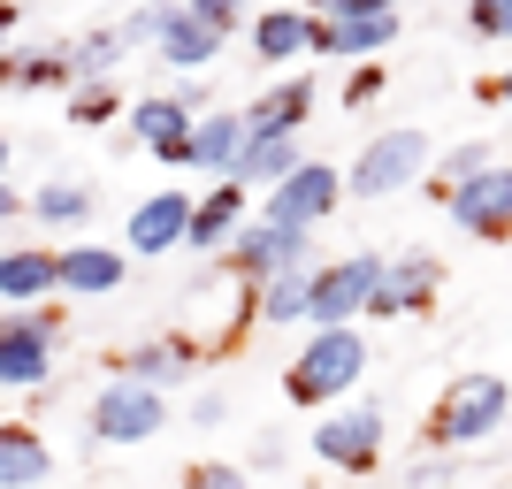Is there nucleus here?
Masks as SVG:
<instances>
[{
	"label": "nucleus",
	"instance_id": "nucleus-19",
	"mask_svg": "<svg viewBox=\"0 0 512 489\" xmlns=\"http://www.w3.org/2000/svg\"><path fill=\"white\" fill-rule=\"evenodd\" d=\"M192 367H199L192 337H146V344H130V352H123V375H130V383H146V390L192 383Z\"/></svg>",
	"mask_w": 512,
	"mask_h": 489
},
{
	"label": "nucleus",
	"instance_id": "nucleus-21",
	"mask_svg": "<svg viewBox=\"0 0 512 489\" xmlns=\"http://www.w3.org/2000/svg\"><path fill=\"white\" fill-rule=\"evenodd\" d=\"M123 268L130 260L115 253V245H100V237H92V245H69L62 253V291L69 298H107L115 283H123Z\"/></svg>",
	"mask_w": 512,
	"mask_h": 489
},
{
	"label": "nucleus",
	"instance_id": "nucleus-14",
	"mask_svg": "<svg viewBox=\"0 0 512 489\" xmlns=\"http://www.w3.org/2000/svg\"><path fill=\"white\" fill-rule=\"evenodd\" d=\"M444 214H451V230H467V237H505L512 230V169L497 161L490 176L459 184V192L444 199Z\"/></svg>",
	"mask_w": 512,
	"mask_h": 489
},
{
	"label": "nucleus",
	"instance_id": "nucleus-12",
	"mask_svg": "<svg viewBox=\"0 0 512 489\" xmlns=\"http://www.w3.org/2000/svg\"><path fill=\"white\" fill-rule=\"evenodd\" d=\"M436 291H444V260L428 253V245H413V253H398V260L383 268V291H375V306H367V314H375V321L428 314V306H436Z\"/></svg>",
	"mask_w": 512,
	"mask_h": 489
},
{
	"label": "nucleus",
	"instance_id": "nucleus-18",
	"mask_svg": "<svg viewBox=\"0 0 512 489\" xmlns=\"http://www.w3.org/2000/svg\"><path fill=\"white\" fill-rule=\"evenodd\" d=\"M314 31H321L314 8H260V16H253V54L268 69L299 62V54H314Z\"/></svg>",
	"mask_w": 512,
	"mask_h": 489
},
{
	"label": "nucleus",
	"instance_id": "nucleus-32",
	"mask_svg": "<svg viewBox=\"0 0 512 489\" xmlns=\"http://www.w3.org/2000/svg\"><path fill=\"white\" fill-rule=\"evenodd\" d=\"M184 489H245V467H222V459H199L184 474Z\"/></svg>",
	"mask_w": 512,
	"mask_h": 489
},
{
	"label": "nucleus",
	"instance_id": "nucleus-8",
	"mask_svg": "<svg viewBox=\"0 0 512 489\" xmlns=\"http://www.w3.org/2000/svg\"><path fill=\"white\" fill-rule=\"evenodd\" d=\"M54 337H62V314H54V306H31V314L0 321V390H46V375H54Z\"/></svg>",
	"mask_w": 512,
	"mask_h": 489
},
{
	"label": "nucleus",
	"instance_id": "nucleus-5",
	"mask_svg": "<svg viewBox=\"0 0 512 489\" xmlns=\"http://www.w3.org/2000/svg\"><path fill=\"white\" fill-rule=\"evenodd\" d=\"M245 23L253 31V8H237V0H192V8H169V31H161V62L169 69H207L222 46H230V31Z\"/></svg>",
	"mask_w": 512,
	"mask_h": 489
},
{
	"label": "nucleus",
	"instance_id": "nucleus-31",
	"mask_svg": "<svg viewBox=\"0 0 512 489\" xmlns=\"http://www.w3.org/2000/svg\"><path fill=\"white\" fill-rule=\"evenodd\" d=\"M467 23L482 39H512V0H467Z\"/></svg>",
	"mask_w": 512,
	"mask_h": 489
},
{
	"label": "nucleus",
	"instance_id": "nucleus-23",
	"mask_svg": "<svg viewBox=\"0 0 512 489\" xmlns=\"http://www.w3.org/2000/svg\"><path fill=\"white\" fill-rule=\"evenodd\" d=\"M77 77L69 46H8V92H54Z\"/></svg>",
	"mask_w": 512,
	"mask_h": 489
},
{
	"label": "nucleus",
	"instance_id": "nucleus-28",
	"mask_svg": "<svg viewBox=\"0 0 512 489\" xmlns=\"http://www.w3.org/2000/svg\"><path fill=\"white\" fill-rule=\"evenodd\" d=\"M497 161H490V146H482V138H467V146H451L444 161H436V176H444V199L459 192V184H474V176H490Z\"/></svg>",
	"mask_w": 512,
	"mask_h": 489
},
{
	"label": "nucleus",
	"instance_id": "nucleus-34",
	"mask_svg": "<svg viewBox=\"0 0 512 489\" xmlns=\"http://www.w3.org/2000/svg\"><path fill=\"white\" fill-rule=\"evenodd\" d=\"M222 413H230L222 390H192V428H222Z\"/></svg>",
	"mask_w": 512,
	"mask_h": 489
},
{
	"label": "nucleus",
	"instance_id": "nucleus-38",
	"mask_svg": "<svg viewBox=\"0 0 512 489\" xmlns=\"http://www.w3.org/2000/svg\"><path fill=\"white\" fill-rule=\"evenodd\" d=\"M490 92H497V100H505V107H512V69H505V77H497V85H490Z\"/></svg>",
	"mask_w": 512,
	"mask_h": 489
},
{
	"label": "nucleus",
	"instance_id": "nucleus-26",
	"mask_svg": "<svg viewBox=\"0 0 512 489\" xmlns=\"http://www.w3.org/2000/svg\"><path fill=\"white\" fill-rule=\"evenodd\" d=\"M69 62H77V85H107V69L123 62V31H85V39H69Z\"/></svg>",
	"mask_w": 512,
	"mask_h": 489
},
{
	"label": "nucleus",
	"instance_id": "nucleus-2",
	"mask_svg": "<svg viewBox=\"0 0 512 489\" xmlns=\"http://www.w3.org/2000/svg\"><path fill=\"white\" fill-rule=\"evenodd\" d=\"M512 413V390L497 383V375H459V383L436 398V413H428V444L444 451H467V444H490L497 428H505Z\"/></svg>",
	"mask_w": 512,
	"mask_h": 489
},
{
	"label": "nucleus",
	"instance_id": "nucleus-6",
	"mask_svg": "<svg viewBox=\"0 0 512 489\" xmlns=\"http://www.w3.org/2000/svg\"><path fill=\"white\" fill-rule=\"evenodd\" d=\"M85 428H92V444H153V436L169 428V398L146 390V383H130V375H115V383L92 390Z\"/></svg>",
	"mask_w": 512,
	"mask_h": 489
},
{
	"label": "nucleus",
	"instance_id": "nucleus-15",
	"mask_svg": "<svg viewBox=\"0 0 512 489\" xmlns=\"http://www.w3.org/2000/svg\"><path fill=\"white\" fill-rule=\"evenodd\" d=\"M192 130H199V115L176 92H153V100H138L130 107V138L146 153H161V161H184V146H192Z\"/></svg>",
	"mask_w": 512,
	"mask_h": 489
},
{
	"label": "nucleus",
	"instance_id": "nucleus-16",
	"mask_svg": "<svg viewBox=\"0 0 512 489\" xmlns=\"http://www.w3.org/2000/svg\"><path fill=\"white\" fill-rule=\"evenodd\" d=\"M0 291H8V314H31L62 291V253H39V245H8L0 253Z\"/></svg>",
	"mask_w": 512,
	"mask_h": 489
},
{
	"label": "nucleus",
	"instance_id": "nucleus-33",
	"mask_svg": "<svg viewBox=\"0 0 512 489\" xmlns=\"http://www.w3.org/2000/svg\"><path fill=\"white\" fill-rule=\"evenodd\" d=\"M383 85H390V77H383V62H367L360 77L344 85V107H367V100H383Z\"/></svg>",
	"mask_w": 512,
	"mask_h": 489
},
{
	"label": "nucleus",
	"instance_id": "nucleus-37",
	"mask_svg": "<svg viewBox=\"0 0 512 489\" xmlns=\"http://www.w3.org/2000/svg\"><path fill=\"white\" fill-rule=\"evenodd\" d=\"M23 207H31V199H23V184H16V176H8V184H0V222H16Z\"/></svg>",
	"mask_w": 512,
	"mask_h": 489
},
{
	"label": "nucleus",
	"instance_id": "nucleus-22",
	"mask_svg": "<svg viewBox=\"0 0 512 489\" xmlns=\"http://www.w3.org/2000/svg\"><path fill=\"white\" fill-rule=\"evenodd\" d=\"M314 276H321V260L283 268V276L253 298V321H276V329H283V321H306V314H314Z\"/></svg>",
	"mask_w": 512,
	"mask_h": 489
},
{
	"label": "nucleus",
	"instance_id": "nucleus-27",
	"mask_svg": "<svg viewBox=\"0 0 512 489\" xmlns=\"http://www.w3.org/2000/svg\"><path fill=\"white\" fill-rule=\"evenodd\" d=\"M31 214L54 230H77V222H92V192L85 184H46V192H31Z\"/></svg>",
	"mask_w": 512,
	"mask_h": 489
},
{
	"label": "nucleus",
	"instance_id": "nucleus-4",
	"mask_svg": "<svg viewBox=\"0 0 512 489\" xmlns=\"http://www.w3.org/2000/svg\"><path fill=\"white\" fill-rule=\"evenodd\" d=\"M321 31H314V54H329V62H360L367 54H383L398 31H406V16L390 8V0H329V8H314Z\"/></svg>",
	"mask_w": 512,
	"mask_h": 489
},
{
	"label": "nucleus",
	"instance_id": "nucleus-10",
	"mask_svg": "<svg viewBox=\"0 0 512 489\" xmlns=\"http://www.w3.org/2000/svg\"><path fill=\"white\" fill-rule=\"evenodd\" d=\"M192 222H199V199L169 184V192H153V199L130 207L123 245H130V253H146V260H161V253H176V245H192Z\"/></svg>",
	"mask_w": 512,
	"mask_h": 489
},
{
	"label": "nucleus",
	"instance_id": "nucleus-1",
	"mask_svg": "<svg viewBox=\"0 0 512 489\" xmlns=\"http://www.w3.org/2000/svg\"><path fill=\"white\" fill-rule=\"evenodd\" d=\"M360 375H367L360 329H314L306 352L291 360V375H283V398H291V405H314V413H337V405L352 398Z\"/></svg>",
	"mask_w": 512,
	"mask_h": 489
},
{
	"label": "nucleus",
	"instance_id": "nucleus-30",
	"mask_svg": "<svg viewBox=\"0 0 512 489\" xmlns=\"http://www.w3.org/2000/svg\"><path fill=\"white\" fill-rule=\"evenodd\" d=\"M115 31H123V46H161V31H169V8H130Z\"/></svg>",
	"mask_w": 512,
	"mask_h": 489
},
{
	"label": "nucleus",
	"instance_id": "nucleus-13",
	"mask_svg": "<svg viewBox=\"0 0 512 489\" xmlns=\"http://www.w3.org/2000/svg\"><path fill=\"white\" fill-rule=\"evenodd\" d=\"M245 146H253V123L230 115V107H214V115H199V130H192V146H184L176 169H199V176H214V184H237Z\"/></svg>",
	"mask_w": 512,
	"mask_h": 489
},
{
	"label": "nucleus",
	"instance_id": "nucleus-3",
	"mask_svg": "<svg viewBox=\"0 0 512 489\" xmlns=\"http://www.w3.org/2000/svg\"><path fill=\"white\" fill-rule=\"evenodd\" d=\"M428 169H436V146H428V130L398 123V130H383V138H367L360 161L344 169V184H352V199H398L406 184H421Z\"/></svg>",
	"mask_w": 512,
	"mask_h": 489
},
{
	"label": "nucleus",
	"instance_id": "nucleus-36",
	"mask_svg": "<svg viewBox=\"0 0 512 489\" xmlns=\"http://www.w3.org/2000/svg\"><path fill=\"white\" fill-rule=\"evenodd\" d=\"M444 474H451V467H444V459H421V467H413V474H406V489H436V482H444Z\"/></svg>",
	"mask_w": 512,
	"mask_h": 489
},
{
	"label": "nucleus",
	"instance_id": "nucleus-11",
	"mask_svg": "<svg viewBox=\"0 0 512 489\" xmlns=\"http://www.w3.org/2000/svg\"><path fill=\"white\" fill-rule=\"evenodd\" d=\"M337 192H352V184H344L329 161H306L291 184H276V192H268V207H260V214H268V222H283V230H321V222L337 214Z\"/></svg>",
	"mask_w": 512,
	"mask_h": 489
},
{
	"label": "nucleus",
	"instance_id": "nucleus-17",
	"mask_svg": "<svg viewBox=\"0 0 512 489\" xmlns=\"http://www.w3.org/2000/svg\"><path fill=\"white\" fill-rule=\"evenodd\" d=\"M299 169H306L299 130H253V146L237 161V184H245V192H276V184H291Z\"/></svg>",
	"mask_w": 512,
	"mask_h": 489
},
{
	"label": "nucleus",
	"instance_id": "nucleus-20",
	"mask_svg": "<svg viewBox=\"0 0 512 489\" xmlns=\"http://www.w3.org/2000/svg\"><path fill=\"white\" fill-rule=\"evenodd\" d=\"M245 184H214L207 199H199V222H192V253H214V260H230V245L245 237Z\"/></svg>",
	"mask_w": 512,
	"mask_h": 489
},
{
	"label": "nucleus",
	"instance_id": "nucleus-25",
	"mask_svg": "<svg viewBox=\"0 0 512 489\" xmlns=\"http://www.w3.org/2000/svg\"><path fill=\"white\" fill-rule=\"evenodd\" d=\"M46 467H54V459H46V444H39L23 421L0 428V489H39Z\"/></svg>",
	"mask_w": 512,
	"mask_h": 489
},
{
	"label": "nucleus",
	"instance_id": "nucleus-9",
	"mask_svg": "<svg viewBox=\"0 0 512 489\" xmlns=\"http://www.w3.org/2000/svg\"><path fill=\"white\" fill-rule=\"evenodd\" d=\"M306 444H314V459H329V467L367 474L375 459H383V405L352 398V405H337V413H321V428L306 436Z\"/></svg>",
	"mask_w": 512,
	"mask_h": 489
},
{
	"label": "nucleus",
	"instance_id": "nucleus-35",
	"mask_svg": "<svg viewBox=\"0 0 512 489\" xmlns=\"http://www.w3.org/2000/svg\"><path fill=\"white\" fill-rule=\"evenodd\" d=\"M283 459H291V444H283V436H260V444H253V467H260V474H276Z\"/></svg>",
	"mask_w": 512,
	"mask_h": 489
},
{
	"label": "nucleus",
	"instance_id": "nucleus-29",
	"mask_svg": "<svg viewBox=\"0 0 512 489\" xmlns=\"http://www.w3.org/2000/svg\"><path fill=\"white\" fill-rule=\"evenodd\" d=\"M115 107H123V100H115V85H77V92H69V123H77V130H100Z\"/></svg>",
	"mask_w": 512,
	"mask_h": 489
},
{
	"label": "nucleus",
	"instance_id": "nucleus-24",
	"mask_svg": "<svg viewBox=\"0 0 512 489\" xmlns=\"http://www.w3.org/2000/svg\"><path fill=\"white\" fill-rule=\"evenodd\" d=\"M306 115H314V77H283V85H268L253 107H245L253 130H299Z\"/></svg>",
	"mask_w": 512,
	"mask_h": 489
},
{
	"label": "nucleus",
	"instance_id": "nucleus-7",
	"mask_svg": "<svg viewBox=\"0 0 512 489\" xmlns=\"http://www.w3.org/2000/svg\"><path fill=\"white\" fill-rule=\"evenodd\" d=\"M383 253H352V260H321L314 276V329H352V321L375 306V291H383Z\"/></svg>",
	"mask_w": 512,
	"mask_h": 489
}]
</instances>
